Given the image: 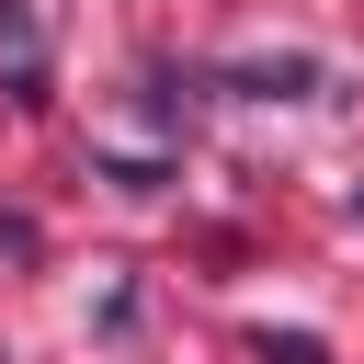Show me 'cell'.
<instances>
[{
  "label": "cell",
  "instance_id": "cell-1",
  "mask_svg": "<svg viewBox=\"0 0 364 364\" xmlns=\"http://www.w3.org/2000/svg\"><path fill=\"white\" fill-rule=\"evenodd\" d=\"M239 91H318L307 57H273V68H239Z\"/></svg>",
  "mask_w": 364,
  "mask_h": 364
},
{
  "label": "cell",
  "instance_id": "cell-2",
  "mask_svg": "<svg viewBox=\"0 0 364 364\" xmlns=\"http://www.w3.org/2000/svg\"><path fill=\"white\" fill-rule=\"evenodd\" d=\"M262 364H330V353H318L307 330H262Z\"/></svg>",
  "mask_w": 364,
  "mask_h": 364
},
{
  "label": "cell",
  "instance_id": "cell-3",
  "mask_svg": "<svg viewBox=\"0 0 364 364\" xmlns=\"http://www.w3.org/2000/svg\"><path fill=\"white\" fill-rule=\"evenodd\" d=\"M353 205H364V193H353Z\"/></svg>",
  "mask_w": 364,
  "mask_h": 364
}]
</instances>
